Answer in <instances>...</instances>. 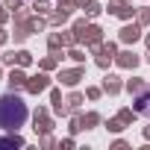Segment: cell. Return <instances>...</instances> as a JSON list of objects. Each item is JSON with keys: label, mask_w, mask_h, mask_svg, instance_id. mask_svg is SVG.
<instances>
[{"label": "cell", "mask_w": 150, "mask_h": 150, "mask_svg": "<svg viewBox=\"0 0 150 150\" xmlns=\"http://www.w3.org/2000/svg\"><path fill=\"white\" fill-rule=\"evenodd\" d=\"M27 121V103L18 94L0 97V129H18Z\"/></svg>", "instance_id": "obj_1"}, {"label": "cell", "mask_w": 150, "mask_h": 150, "mask_svg": "<svg viewBox=\"0 0 150 150\" xmlns=\"http://www.w3.org/2000/svg\"><path fill=\"white\" fill-rule=\"evenodd\" d=\"M135 103H138V112H141V115H150V88H144V94H141Z\"/></svg>", "instance_id": "obj_2"}]
</instances>
